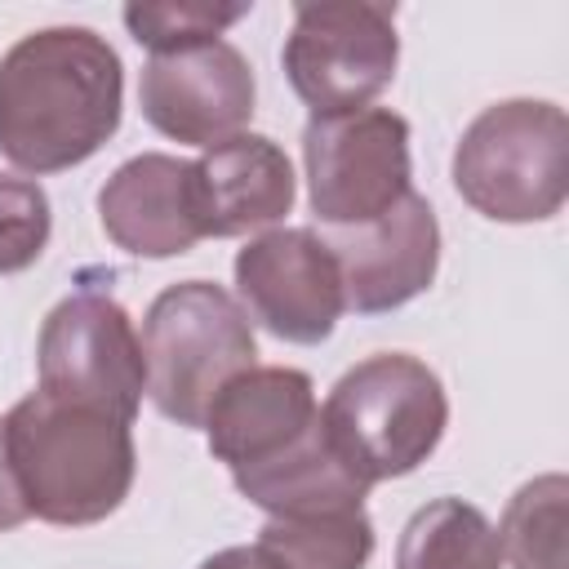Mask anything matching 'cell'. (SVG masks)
<instances>
[{
    "instance_id": "6da1fadb",
    "label": "cell",
    "mask_w": 569,
    "mask_h": 569,
    "mask_svg": "<svg viewBox=\"0 0 569 569\" xmlns=\"http://www.w3.org/2000/svg\"><path fill=\"white\" fill-rule=\"evenodd\" d=\"M124 67L89 27H44L0 58V156L27 173L84 164L116 129Z\"/></svg>"
},
{
    "instance_id": "7a4b0ae2",
    "label": "cell",
    "mask_w": 569,
    "mask_h": 569,
    "mask_svg": "<svg viewBox=\"0 0 569 569\" xmlns=\"http://www.w3.org/2000/svg\"><path fill=\"white\" fill-rule=\"evenodd\" d=\"M4 440L27 511L49 525H98L133 489L138 453L129 422L102 409L36 387L4 413Z\"/></svg>"
},
{
    "instance_id": "3957f363",
    "label": "cell",
    "mask_w": 569,
    "mask_h": 569,
    "mask_svg": "<svg viewBox=\"0 0 569 569\" xmlns=\"http://www.w3.org/2000/svg\"><path fill=\"white\" fill-rule=\"evenodd\" d=\"M320 427L347 467L378 485L418 471L436 453L449 427V400L436 369H427L418 356L382 351L351 365L333 382Z\"/></svg>"
},
{
    "instance_id": "277c9868",
    "label": "cell",
    "mask_w": 569,
    "mask_h": 569,
    "mask_svg": "<svg viewBox=\"0 0 569 569\" xmlns=\"http://www.w3.org/2000/svg\"><path fill=\"white\" fill-rule=\"evenodd\" d=\"M258 342L244 307L213 280H182L156 293L142 320L151 405L178 427H204L213 396L253 369Z\"/></svg>"
},
{
    "instance_id": "5b68a950",
    "label": "cell",
    "mask_w": 569,
    "mask_h": 569,
    "mask_svg": "<svg viewBox=\"0 0 569 569\" xmlns=\"http://www.w3.org/2000/svg\"><path fill=\"white\" fill-rule=\"evenodd\" d=\"M453 187L493 222L556 218L569 196L565 111L542 98H507L485 107L453 147Z\"/></svg>"
},
{
    "instance_id": "8992f818",
    "label": "cell",
    "mask_w": 569,
    "mask_h": 569,
    "mask_svg": "<svg viewBox=\"0 0 569 569\" xmlns=\"http://www.w3.org/2000/svg\"><path fill=\"white\" fill-rule=\"evenodd\" d=\"M396 62V9L373 0H320L293 9L284 76L311 116H347L369 107L391 84Z\"/></svg>"
},
{
    "instance_id": "52a82bcc",
    "label": "cell",
    "mask_w": 569,
    "mask_h": 569,
    "mask_svg": "<svg viewBox=\"0 0 569 569\" xmlns=\"http://www.w3.org/2000/svg\"><path fill=\"white\" fill-rule=\"evenodd\" d=\"M311 213L325 227H365L400 204L409 187V120L391 107L311 116L302 129Z\"/></svg>"
},
{
    "instance_id": "ba28073f",
    "label": "cell",
    "mask_w": 569,
    "mask_h": 569,
    "mask_svg": "<svg viewBox=\"0 0 569 569\" xmlns=\"http://www.w3.org/2000/svg\"><path fill=\"white\" fill-rule=\"evenodd\" d=\"M36 365H40V391L102 409L133 427L147 391V365H142V338L116 298L93 289L62 298L44 316Z\"/></svg>"
},
{
    "instance_id": "9c48e42d",
    "label": "cell",
    "mask_w": 569,
    "mask_h": 569,
    "mask_svg": "<svg viewBox=\"0 0 569 569\" xmlns=\"http://www.w3.org/2000/svg\"><path fill=\"white\" fill-rule=\"evenodd\" d=\"M236 302L280 342L316 347L333 333L342 302L338 262L311 227H271L236 253Z\"/></svg>"
},
{
    "instance_id": "30bf717a",
    "label": "cell",
    "mask_w": 569,
    "mask_h": 569,
    "mask_svg": "<svg viewBox=\"0 0 569 569\" xmlns=\"http://www.w3.org/2000/svg\"><path fill=\"white\" fill-rule=\"evenodd\" d=\"M138 102L147 124L164 138L218 147L253 116V67L231 40L151 53L138 80Z\"/></svg>"
},
{
    "instance_id": "8fae6325",
    "label": "cell",
    "mask_w": 569,
    "mask_h": 569,
    "mask_svg": "<svg viewBox=\"0 0 569 569\" xmlns=\"http://www.w3.org/2000/svg\"><path fill=\"white\" fill-rule=\"evenodd\" d=\"M325 244L342 276V302L360 316L413 302L440 267V222L418 191L365 227H329Z\"/></svg>"
},
{
    "instance_id": "7c38bea8",
    "label": "cell",
    "mask_w": 569,
    "mask_h": 569,
    "mask_svg": "<svg viewBox=\"0 0 569 569\" xmlns=\"http://www.w3.org/2000/svg\"><path fill=\"white\" fill-rule=\"evenodd\" d=\"M293 164L267 133H236L191 160V209L200 240L271 227L293 209Z\"/></svg>"
},
{
    "instance_id": "4fadbf2b",
    "label": "cell",
    "mask_w": 569,
    "mask_h": 569,
    "mask_svg": "<svg viewBox=\"0 0 569 569\" xmlns=\"http://www.w3.org/2000/svg\"><path fill=\"white\" fill-rule=\"evenodd\" d=\"M320 418L316 387L302 369L289 365H253L236 373L204 413L209 453L231 471L258 467L293 445Z\"/></svg>"
},
{
    "instance_id": "5bb4252c",
    "label": "cell",
    "mask_w": 569,
    "mask_h": 569,
    "mask_svg": "<svg viewBox=\"0 0 569 569\" xmlns=\"http://www.w3.org/2000/svg\"><path fill=\"white\" fill-rule=\"evenodd\" d=\"M107 240L133 258H178L200 240L191 209V160L142 151L124 160L98 191Z\"/></svg>"
},
{
    "instance_id": "9a60e30c",
    "label": "cell",
    "mask_w": 569,
    "mask_h": 569,
    "mask_svg": "<svg viewBox=\"0 0 569 569\" xmlns=\"http://www.w3.org/2000/svg\"><path fill=\"white\" fill-rule=\"evenodd\" d=\"M236 489L262 507L267 516H316V511H347V507H365V493L373 489L369 480H360L347 458L329 445L320 418L293 440L284 445L276 458L231 471Z\"/></svg>"
},
{
    "instance_id": "2e32d148",
    "label": "cell",
    "mask_w": 569,
    "mask_h": 569,
    "mask_svg": "<svg viewBox=\"0 0 569 569\" xmlns=\"http://www.w3.org/2000/svg\"><path fill=\"white\" fill-rule=\"evenodd\" d=\"M253 551L267 569H365L373 556V520L365 507L271 516Z\"/></svg>"
},
{
    "instance_id": "e0dca14e",
    "label": "cell",
    "mask_w": 569,
    "mask_h": 569,
    "mask_svg": "<svg viewBox=\"0 0 569 569\" xmlns=\"http://www.w3.org/2000/svg\"><path fill=\"white\" fill-rule=\"evenodd\" d=\"M396 569H502V547L480 507L436 498L409 516L396 542Z\"/></svg>"
},
{
    "instance_id": "ac0fdd59",
    "label": "cell",
    "mask_w": 569,
    "mask_h": 569,
    "mask_svg": "<svg viewBox=\"0 0 569 569\" xmlns=\"http://www.w3.org/2000/svg\"><path fill=\"white\" fill-rule=\"evenodd\" d=\"M565 476H538L516 489L502 511L498 547L516 569H565Z\"/></svg>"
},
{
    "instance_id": "d6986e66",
    "label": "cell",
    "mask_w": 569,
    "mask_h": 569,
    "mask_svg": "<svg viewBox=\"0 0 569 569\" xmlns=\"http://www.w3.org/2000/svg\"><path fill=\"white\" fill-rule=\"evenodd\" d=\"M244 13L249 4H227V9L218 4H124V27L151 53H169V49L222 40V31Z\"/></svg>"
},
{
    "instance_id": "ffe728a7",
    "label": "cell",
    "mask_w": 569,
    "mask_h": 569,
    "mask_svg": "<svg viewBox=\"0 0 569 569\" xmlns=\"http://www.w3.org/2000/svg\"><path fill=\"white\" fill-rule=\"evenodd\" d=\"M53 231L49 196L36 178H13L0 173V276L27 271Z\"/></svg>"
},
{
    "instance_id": "44dd1931",
    "label": "cell",
    "mask_w": 569,
    "mask_h": 569,
    "mask_svg": "<svg viewBox=\"0 0 569 569\" xmlns=\"http://www.w3.org/2000/svg\"><path fill=\"white\" fill-rule=\"evenodd\" d=\"M27 498H22V485L13 476V462H9V440H4V418H0V529H18L27 520Z\"/></svg>"
},
{
    "instance_id": "7402d4cb",
    "label": "cell",
    "mask_w": 569,
    "mask_h": 569,
    "mask_svg": "<svg viewBox=\"0 0 569 569\" xmlns=\"http://www.w3.org/2000/svg\"><path fill=\"white\" fill-rule=\"evenodd\" d=\"M200 569H267V565H262V556L253 547H222Z\"/></svg>"
}]
</instances>
